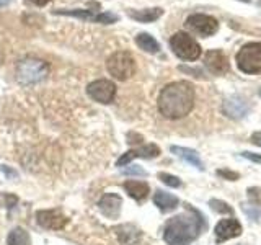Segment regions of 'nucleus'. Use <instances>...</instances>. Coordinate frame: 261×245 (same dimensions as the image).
Here are the masks:
<instances>
[{"mask_svg":"<svg viewBox=\"0 0 261 245\" xmlns=\"http://www.w3.org/2000/svg\"><path fill=\"white\" fill-rule=\"evenodd\" d=\"M194 106V87L190 82H173L160 92L159 111L168 119H179L190 114Z\"/></svg>","mask_w":261,"mask_h":245,"instance_id":"f257e3e1","label":"nucleus"},{"mask_svg":"<svg viewBox=\"0 0 261 245\" xmlns=\"http://www.w3.org/2000/svg\"><path fill=\"white\" fill-rule=\"evenodd\" d=\"M206 229L204 217L193 208H188L185 214L167 220L163 229V239L168 245H190L196 237Z\"/></svg>","mask_w":261,"mask_h":245,"instance_id":"f03ea898","label":"nucleus"},{"mask_svg":"<svg viewBox=\"0 0 261 245\" xmlns=\"http://www.w3.org/2000/svg\"><path fill=\"white\" fill-rule=\"evenodd\" d=\"M49 74L47 62L30 57V59H23L16 65V79L23 85H33L43 80Z\"/></svg>","mask_w":261,"mask_h":245,"instance_id":"7ed1b4c3","label":"nucleus"},{"mask_svg":"<svg viewBox=\"0 0 261 245\" xmlns=\"http://www.w3.org/2000/svg\"><path fill=\"white\" fill-rule=\"evenodd\" d=\"M106 69L116 80H127L136 74V61L129 53L118 51L106 62Z\"/></svg>","mask_w":261,"mask_h":245,"instance_id":"20e7f679","label":"nucleus"},{"mask_svg":"<svg viewBox=\"0 0 261 245\" xmlns=\"http://www.w3.org/2000/svg\"><path fill=\"white\" fill-rule=\"evenodd\" d=\"M170 46L179 59L196 61L201 56V46L198 44V41H196L193 36L188 35V33H183V31H178L171 36Z\"/></svg>","mask_w":261,"mask_h":245,"instance_id":"39448f33","label":"nucleus"},{"mask_svg":"<svg viewBox=\"0 0 261 245\" xmlns=\"http://www.w3.org/2000/svg\"><path fill=\"white\" fill-rule=\"evenodd\" d=\"M235 61L239 69L245 74L261 72V43H248L240 47Z\"/></svg>","mask_w":261,"mask_h":245,"instance_id":"423d86ee","label":"nucleus"},{"mask_svg":"<svg viewBox=\"0 0 261 245\" xmlns=\"http://www.w3.org/2000/svg\"><path fill=\"white\" fill-rule=\"evenodd\" d=\"M87 93L92 100L108 105L114 100V96H116V85H114L111 80L100 79V80L92 82V84L87 87Z\"/></svg>","mask_w":261,"mask_h":245,"instance_id":"0eeeda50","label":"nucleus"},{"mask_svg":"<svg viewBox=\"0 0 261 245\" xmlns=\"http://www.w3.org/2000/svg\"><path fill=\"white\" fill-rule=\"evenodd\" d=\"M186 27L194 33H199L201 36H212L219 30V21L211 15L196 13L186 20Z\"/></svg>","mask_w":261,"mask_h":245,"instance_id":"6e6552de","label":"nucleus"},{"mask_svg":"<svg viewBox=\"0 0 261 245\" xmlns=\"http://www.w3.org/2000/svg\"><path fill=\"white\" fill-rule=\"evenodd\" d=\"M36 223L39 227L49 229V231H61L69 223L67 216L62 214L59 209H43L36 212Z\"/></svg>","mask_w":261,"mask_h":245,"instance_id":"1a4fd4ad","label":"nucleus"},{"mask_svg":"<svg viewBox=\"0 0 261 245\" xmlns=\"http://www.w3.org/2000/svg\"><path fill=\"white\" fill-rule=\"evenodd\" d=\"M160 155V149L159 145L155 144H145L142 147H137V149H130L126 154H122L118 159L116 165L118 167H124L129 162H133L134 159H155Z\"/></svg>","mask_w":261,"mask_h":245,"instance_id":"9d476101","label":"nucleus"},{"mask_svg":"<svg viewBox=\"0 0 261 245\" xmlns=\"http://www.w3.org/2000/svg\"><path fill=\"white\" fill-rule=\"evenodd\" d=\"M242 234V224L237 219H222L216 226V240L217 243H222L228 239L239 237Z\"/></svg>","mask_w":261,"mask_h":245,"instance_id":"9b49d317","label":"nucleus"},{"mask_svg":"<svg viewBox=\"0 0 261 245\" xmlns=\"http://www.w3.org/2000/svg\"><path fill=\"white\" fill-rule=\"evenodd\" d=\"M121 206H122V200H121V196H118L116 193L105 194L103 198L100 200V203H98V208H100V211L110 219H118L119 217Z\"/></svg>","mask_w":261,"mask_h":245,"instance_id":"f8f14e48","label":"nucleus"},{"mask_svg":"<svg viewBox=\"0 0 261 245\" xmlns=\"http://www.w3.org/2000/svg\"><path fill=\"white\" fill-rule=\"evenodd\" d=\"M206 67L212 74L224 76V74H227L228 69H230V64H228V59L222 51H216L214 49V51H209L206 54Z\"/></svg>","mask_w":261,"mask_h":245,"instance_id":"ddd939ff","label":"nucleus"},{"mask_svg":"<svg viewBox=\"0 0 261 245\" xmlns=\"http://www.w3.org/2000/svg\"><path fill=\"white\" fill-rule=\"evenodd\" d=\"M114 232H116L118 240L124 245H134L141 240V231L133 224H121L114 227Z\"/></svg>","mask_w":261,"mask_h":245,"instance_id":"4468645a","label":"nucleus"},{"mask_svg":"<svg viewBox=\"0 0 261 245\" xmlns=\"http://www.w3.org/2000/svg\"><path fill=\"white\" fill-rule=\"evenodd\" d=\"M124 190H126V193L130 196V198H134L137 201H142L144 198H147L150 188L145 182H139V180H127V182H124Z\"/></svg>","mask_w":261,"mask_h":245,"instance_id":"2eb2a0df","label":"nucleus"},{"mask_svg":"<svg viewBox=\"0 0 261 245\" xmlns=\"http://www.w3.org/2000/svg\"><path fill=\"white\" fill-rule=\"evenodd\" d=\"M224 111L227 113V116L230 118H242L248 113V105L242 98H230L224 103Z\"/></svg>","mask_w":261,"mask_h":245,"instance_id":"dca6fc26","label":"nucleus"},{"mask_svg":"<svg viewBox=\"0 0 261 245\" xmlns=\"http://www.w3.org/2000/svg\"><path fill=\"white\" fill-rule=\"evenodd\" d=\"M153 203H155V206H157L160 211L168 212V211H173L178 206L179 200L176 198V196H173V194L159 190L157 193L153 194Z\"/></svg>","mask_w":261,"mask_h":245,"instance_id":"f3484780","label":"nucleus"},{"mask_svg":"<svg viewBox=\"0 0 261 245\" xmlns=\"http://www.w3.org/2000/svg\"><path fill=\"white\" fill-rule=\"evenodd\" d=\"M171 152L175 155H178L179 159H183L185 162L191 163L193 167H196L198 170H204L202 160L199 157V154L193 151V149H186V147H178V145H171Z\"/></svg>","mask_w":261,"mask_h":245,"instance_id":"a211bd4d","label":"nucleus"},{"mask_svg":"<svg viewBox=\"0 0 261 245\" xmlns=\"http://www.w3.org/2000/svg\"><path fill=\"white\" fill-rule=\"evenodd\" d=\"M127 15L130 18H134L141 23H152L155 20H159L160 16L163 15L162 8H145V10H129Z\"/></svg>","mask_w":261,"mask_h":245,"instance_id":"6ab92c4d","label":"nucleus"},{"mask_svg":"<svg viewBox=\"0 0 261 245\" xmlns=\"http://www.w3.org/2000/svg\"><path fill=\"white\" fill-rule=\"evenodd\" d=\"M136 44L142 49V51L145 53H159L160 49V44L157 43V39H155L153 36H150L149 33H139V35L136 36Z\"/></svg>","mask_w":261,"mask_h":245,"instance_id":"aec40b11","label":"nucleus"},{"mask_svg":"<svg viewBox=\"0 0 261 245\" xmlns=\"http://www.w3.org/2000/svg\"><path fill=\"white\" fill-rule=\"evenodd\" d=\"M7 245H31L30 235L23 227H15L13 231L8 234Z\"/></svg>","mask_w":261,"mask_h":245,"instance_id":"412c9836","label":"nucleus"},{"mask_svg":"<svg viewBox=\"0 0 261 245\" xmlns=\"http://www.w3.org/2000/svg\"><path fill=\"white\" fill-rule=\"evenodd\" d=\"M209 206L214 209V211H217V212H224V214H232V208L228 206L227 203L220 201V200H211L209 201Z\"/></svg>","mask_w":261,"mask_h":245,"instance_id":"4be33fe9","label":"nucleus"},{"mask_svg":"<svg viewBox=\"0 0 261 245\" xmlns=\"http://www.w3.org/2000/svg\"><path fill=\"white\" fill-rule=\"evenodd\" d=\"M159 178L162 180L163 183L165 185H168V186H171V188H178V186H181V180H179L178 177H175V175H170V174H159Z\"/></svg>","mask_w":261,"mask_h":245,"instance_id":"5701e85b","label":"nucleus"},{"mask_svg":"<svg viewBox=\"0 0 261 245\" xmlns=\"http://www.w3.org/2000/svg\"><path fill=\"white\" fill-rule=\"evenodd\" d=\"M124 174L126 175H145V170L144 168H141V167H137V165H134V167H130V168H126L124 170Z\"/></svg>","mask_w":261,"mask_h":245,"instance_id":"b1692460","label":"nucleus"},{"mask_svg":"<svg viewBox=\"0 0 261 245\" xmlns=\"http://www.w3.org/2000/svg\"><path fill=\"white\" fill-rule=\"evenodd\" d=\"M217 175L225 177L227 180H237V178H239V174H235V172H230V170H219Z\"/></svg>","mask_w":261,"mask_h":245,"instance_id":"393cba45","label":"nucleus"},{"mask_svg":"<svg viewBox=\"0 0 261 245\" xmlns=\"http://www.w3.org/2000/svg\"><path fill=\"white\" fill-rule=\"evenodd\" d=\"M0 170H2L4 174H7L8 178H16V177H18V174H16V172H13L10 167H7V165H2V167H0Z\"/></svg>","mask_w":261,"mask_h":245,"instance_id":"a878e982","label":"nucleus"},{"mask_svg":"<svg viewBox=\"0 0 261 245\" xmlns=\"http://www.w3.org/2000/svg\"><path fill=\"white\" fill-rule=\"evenodd\" d=\"M242 155H243V157H247V159H250L251 162H259V163H261V155H256V154H251V152H243Z\"/></svg>","mask_w":261,"mask_h":245,"instance_id":"bb28decb","label":"nucleus"},{"mask_svg":"<svg viewBox=\"0 0 261 245\" xmlns=\"http://www.w3.org/2000/svg\"><path fill=\"white\" fill-rule=\"evenodd\" d=\"M251 141H253V144H256V145L261 147V131H259V133H255V134L251 136Z\"/></svg>","mask_w":261,"mask_h":245,"instance_id":"cd10ccee","label":"nucleus"},{"mask_svg":"<svg viewBox=\"0 0 261 245\" xmlns=\"http://www.w3.org/2000/svg\"><path fill=\"white\" fill-rule=\"evenodd\" d=\"M28 2H31V4H35V5H38V7H43V5H46L49 0H28Z\"/></svg>","mask_w":261,"mask_h":245,"instance_id":"c85d7f7f","label":"nucleus"},{"mask_svg":"<svg viewBox=\"0 0 261 245\" xmlns=\"http://www.w3.org/2000/svg\"><path fill=\"white\" fill-rule=\"evenodd\" d=\"M10 4V0H0V7H4V5H8Z\"/></svg>","mask_w":261,"mask_h":245,"instance_id":"c756f323","label":"nucleus"},{"mask_svg":"<svg viewBox=\"0 0 261 245\" xmlns=\"http://www.w3.org/2000/svg\"><path fill=\"white\" fill-rule=\"evenodd\" d=\"M4 62V51H2V47H0V64Z\"/></svg>","mask_w":261,"mask_h":245,"instance_id":"7c9ffc66","label":"nucleus"},{"mask_svg":"<svg viewBox=\"0 0 261 245\" xmlns=\"http://www.w3.org/2000/svg\"><path fill=\"white\" fill-rule=\"evenodd\" d=\"M259 93H261V90H259Z\"/></svg>","mask_w":261,"mask_h":245,"instance_id":"2f4dec72","label":"nucleus"}]
</instances>
